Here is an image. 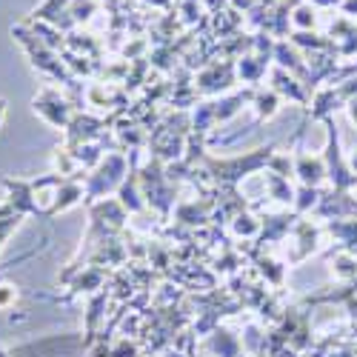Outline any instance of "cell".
Returning <instances> with one entry per match:
<instances>
[{
    "mask_svg": "<svg viewBox=\"0 0 357 357\" xmlns=\"http://www.w3.org/2000/svg\"><path fill=\"white\" fill-rule=\"evenodd\" d=\"M272 152H275V146H266V149H255L252 155L246 158H229V160H215V158H206V166H209V172L218 177L220 183L226 186H234L241 177L263 169V166H269L272 160Z\"/></svg>",
    "mask_w": 357,
    "mask_h": 357,
    "instance_id": "obj_1",
    "label": "cell"
},
{
    "mask_svg": "<svg viewBox=\"0 0 357 357\" xmlns=\"http://www.w3.org/2000/svg\"><path fill=\"white\" fill-rule=\"evenodd\" d=\"M123 174H126V160H123L121 155H109V158L100 163V169L86 181V189H89L86 195H89V200L100 197L103 192H112L117 183H121Z\"/></svg>",
    "mask_w": 357,
    "mask_h": 357,
    "instance_id": "obj_2",
    "label": "cell"
},
{
    "mask_svg": "<svg viewBox=\"0 0 357 357\" xmlns=\"http://www.w3.org/2000/svg\"><path fill=\"white\" fill-rule=\"evenodd\" d=\"M326 129H329V143H326V160H329V177H332L335 189H337V192H343V189H349V186H354V183H357V174H351V172L343 166V160H340V149H337V126H335L332 117L326 121Z\"/></svg>",
    "mask_w": 357,
    "mask_h": 357,
    "instance_id": "obj_3",
    "label": "cell"
},
{
    "mask_svg": "<svg viewBox=\"0 0 357 357\" xmlns=\"http://www.w3.org/2000/svg\"><path fill=\"white\" fill-rule=\"evenodd\" d=\"M35 112L43 117V121H49L52 126H69L72 123V106L54 92V89H46V92L40 98H35Z\"/></svg>",
    "mask_w": 357,
    "mask_h": 357,
    "instance_id": "obj_4",
    "label": "cell"
},
{
    "mask_svg": "<svg viewBox=\"0 0 357 357\" xmlns=\"http://www.w3.org/2000/svg\"><path fill=\"white\" fill-rule=\"evenodd\" d=\"M294 174L303 181V186H314L317 189V183L326 177V166H323V160H317V158H309V155H297V163H294Z\"/></svg>",
    "mask_w": 357,
    "mask_h": 357,
    "instance_id": "obj_5",
    "label": "cell"
},
{
    "mask_svg": "<svg viewBox=\"0 0 357 357\" xmlns=\"http://www.w3.org/2000/svg\"><path fill=\"white\" fill-rule=\"evenodd\" d=\"M272 89H275L280 98H289V100H294V103H309V95L301 89V83H297L291 75H286L283 69H278V72L272 75Z\"/></svg>",
    "mask_w": 357,
    "mask_h": 357,
    "instance_id": "obj_6",
    "label": "cell"
},
{
    "mask_svg": "<svg viewBox=\"0 0 357 357\" xmlns=\"http://www.w3.org/2000/svg\"><path fill=\"white\" fill-rule=\"evenodd\" d=\"M80 197H83V186H80V183H75V181H66L61 189L54 192V203L49 206V218H52V215L66 212L69 206H75Z\"/></svg>",
    "mask_w": 357,
    "mask_h": 357,
    "instance_id": "obj_7",
    "label": "cell"
},
{
    "mask_svg": "<svg viewBox=\"0 0 357 357\" xmlns=\"http://www.w3.org/2000/svg\"><path fill=\"white\" fill-rule=\"evenodd\" d=\"M255 106H257V117H260V121H269V117H275V112L280 109V95L275 92V89L257 92L255 95Z\"/></svg>",
    "mask_w": 357,
    "mask_h": 357,
    "instance_id": "obj_8",
    "label": "cell"
},
{
    "mask_svg": "<svg viewBox=\"0 0 357 357\" xmlns=\"http://www.w3.org/2000/svg\"><path fill=\"white\" fill-rule=\"evenodd\" d=\"M266 189H269V195L280 203H294V189L289 186V177H280V174H266Z\"/></svg>",
    "mask_w": 357,
    "mask_h": 357,
    "instance_id": "obj_9",
    "label": "cell"
},
{
    "mask_svg": "<svg viewBox=\"0 0 357 357\" xmlns=\"http://www.w3.org/2000/svg\"><path fill=\"white\" fill-rule=\"evenodd\" d=\"M209 346H212L218 354H223V357H237V354H241V343H237V340H234L229 332H223V329H218V332L212 335Z\"/></svg>",
    "mask_w": 357,
    "mask_h": 357,
    "instance_id": "obj_10",
    "label": "cell"
},
{
    "mask_svg": "<svg viewBox=\"0 0 357 357\" xmlns=\"http://www.w3.org/2000/svg\"><path fill=\"white\" fill-rule=\"evenodd\" d=\"M266 66H269V63H266L263 57H241V77L246 83H257L263 77Z\"/></svg>",
    "mask_w": 357,
    "mask_h": 357,
    "instance_id": "obj_11",
    "label": "cell"
},
{
    "mask_svg": "<svg viewBox=\"0 0 357 357\" xmlns=\"http://www.w3.org/2000/svg\"><path fill=\"white\" fill-rule=\"evenodd\" d=\"M20 220H23V215H17L9 203H6V206H0V246H3V241L17 229Z\"/></svg>",
    "mask_w": 357,
    "mask_h": 357,
    "instance_id": "obj_12",
    "label": "cell"
},
{
    "mask_svg": "<svg viewBox=\"0 0 357 357\" xmlns=\"http://www.w3.org/2000/svg\"><path fill=\"white\" fill-rule=\"evenodd\" d=\"M121 206L129 212H140L143 209V203L137 197V189H135V177H129L126 183H121Z\"/></svg>",
    "mask_w": 357,
    "mask_h": 357,
    "instance_id": "obj_13",
    "label": "cell"
},
{
    "mask_svg": "<svg viewBox=\"0 0 357 357\" xmlns=\"http://www.w3.org/2000/svg\"><path fill=\"white\" fill-rule=\"evenodd\" d=\"M329 229H332V234L340 237V243H346V246L357 243V220H346V223L340 220V223H332Z\"/></svg>",
    "mask_w": 357,
    "mask_h": 357,
    "instance_id": "obj_14",
    "label": "cell"
},
{
    "mask_svg": "<svg viewBox=\"0 0 357 357\" xmlns=\"http://www.w3.org/2000/svg\"><path fill=\"white\" fill-rule=\"evenodd\" d=\"M69 3H75V0H46V3H43V6L35 12V17L57 23V15H61V9H66Z\"/></svg>",
    "mask_w": 357,
    "mask_h": 357,
    "instance_id": "obj_15",
    "label": "cell"
},
{
    "mask_svg": "<svg viewBox=\"0 0 357 357\" xmlns=\"http://www.w3.org/2000/svg\"><path fill=\"white\" fill-rule=\"evenodd\" d=\"M100 283H103V275L98 269H86V275H80L75 280L72 291H92V289H100Z\"/></svg>",
    "mask_w": 357,
    "mask_h": 357,
    "instance_id": "obj_16",
    "label": "cell"
},
{
    "mask_svg": "<svg viewBox=\"0 0 357 357\" xmlns=\"http://www.w3.org/2000/svg\"><path fill=\"white\" fill-rule=\"evenodd\" d=\"M294 197H301L294 206H297V212L303 215V212H309L312 206L317 203V189H314V186H301V192H294Z\"/></svg>",
    "mask_w": 357,
    "mask_h": 357,
    "instance_id": "obj_17",
    "label": "cell"
},
{
    "mask_svg": "<svg viewBox=\"0 0 357 357\" xmlns=\"http://www.w3.org/2000/svg\"><path fill=\"white\" fill-rule=\"evenodd\" d=\"M291 20H294V26H301V29H314L317 17H314L312 3H309V6H297V9H294V15H291Z\"/></svg>",
    "mask_w": 357,
    "mask_h": 357,
    "instance_id": "obj_18",
    "label": "cell"
},
{
    "mask_svg": "<svg viewBox=\"0 0 357 357\" xmlns=\"http://www.w3.org/2000/svg\"><path fill=\"white\" fill-rule=\"evenodd\" d=\"M234 220H237V223H234V231H237V234H246V237H249V234H255V231H257V223H255L252 218H246V215L234 218Z\"/></svg>",
    "mask_w": 357,
    "mask_h": 357,
    "instance_id": "obj_19",
    "label": "cell"
},
{
    "mask_svg": "<svg viewBox=\"0 0 357 357\" xmlns=\"http://www.w3.org/2000/svg\"><path fill=\"white\" fill-rule=\"evenodd\" d=\"M15 297H17L15 286H0V309H9L15 303Z\"/></svg>",
    "mask_w": 357,
    "mask_h": 357,
    "instance_id": "obj_20",
    "label": "cell"
},
{
    "mask_svg": "<svg viewBox=\"0 0 357 357\" xmlns=\"http://www.w3.org/2000/svg\"><path fill=\"white\" fill-rule=\"evenodd\" d=\"M340 9H343V15H349V17H357V0H343V3H340Z\"/></svg>",
    "mask_w": 357,
    "mask_h": 357,
    "instance_id": "obj_21",
    "label": "cell"
},
{
    "mask_svg": "<svg viewBox=\"0 0 357 357\" xmlns=\"http://www.w3.org/2000/svg\"><path fill=\"white\" fill-rule=\"evenodd\" d=\"M343 0H312V6H320V9H329V6H340Z\"/></svg>",
    "mask_w": 357,
    "mask_h": 357,
    "instance_id": "obj_22",
    "label": "cell"
},
{
    "mask_svg": "<svg viewBox=\"0 0 357 357\" xmlns=\"http://www.w3.org/2000/svg\"><path fill=\"white\" fill-rule=\"evenodd\" d=\"M255 3H257V0H231V6H234V9H252Z\"/></svg>",
    "mask_w": 357,
    "mask_h": 357,
    "instance_id": "obj_23",
    "label": "cell"
},
{
    "mask_svg": "<svg viewBox=\"0 0 357 357\" xmlns=\"http://www.w3.org/2000/svg\"><path fill=\"white\" fill-rule=\"evenodd\" d=\"M349 114H351V123L357 126V98H354V100H349Z\"/></svg>",
    "mask_w": 357,
    "mask_h": 357,
    "instance_id": "obj_24",
    "label": "cell"
},
{
    "mask_svg": "<svg viewBox=\"0 0 357 357\" xmlns=\"http://www.w3.org/2000/svg\"><path fill=\"white\" fill-rule=\"evenodd\" d=\"M3 117H6V100H0V126H3Z\"/></svg>",
    "mask_w": 357,
    "mask_h": 357,
    "instance_id": "obj_25",
    "label": "cell"
},
{
    "mask_svg": "<svg viewBox=\"0 0 357 357\" xmlns=\"http://www.w3.org/2000/svg\"><path fill=\"white\" fill-rule=\"evenodd\" d=\"M351 169L357 172V149H354V152H351Z\"/></svg>",
    "mask_w": 357,
    "mask_h": 357,
    "instance_id": "obj_26",
    "label": "cell"
},
{
    "mask_svg": "<svg viewBox=\"0 0 357 357\" xmlns=\"http://www.w3.org/2000/svg\"><path fill=\"white\" fill-rule=\"evenodd\" d=\"M103 3H109V9H114L117 3H121V0H103Z\"/></svg>",
    "mask_w": 357,
    "mask_h": 357,
    "instance_id": "obj_27",
    "label": "cell"
},
{
    "mask_svg": "<svg viewBox=\"0 0 357 357\" xmlns=\"http://www.w3.org/2000/svg\"><path fill=\"white\" fill-rule=\"evenodd\" d=\"M152 3H158V6H169V0H152Z\"/></svg>",
    "mask_w": 357,
    "mask_h": 357,
    "instance_id": "obj_28",
    "label": "cell"
},
{
    "mask_svg": "<svg viewBox=\"0 0 357 357\" xmlns=\"http://www.w3.org/2000/svg\"><path fill=\"white\" fill-rule=\"evenodd\" d=\"M0 357H9V351H6L3 346H0Z\"/></svg>",
    "mask_w": 357,
    "mask_h": 357,
    "instance_id": "obj_29",
    "label": "cell"
}]
</instances>
